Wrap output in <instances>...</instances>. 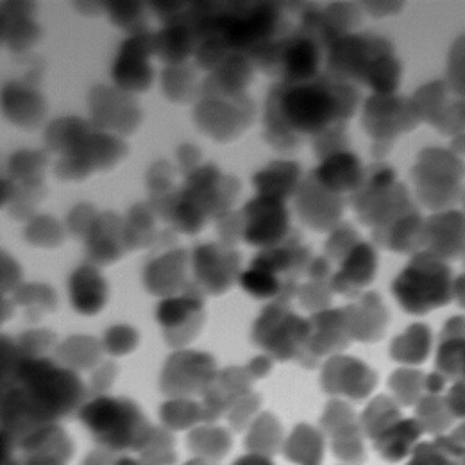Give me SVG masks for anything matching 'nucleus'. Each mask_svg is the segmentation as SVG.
<instances>
[{"label":"nucleus","mask_w":465,"mask_h":465,"mask_svg":"<svg viewBox=\"0 0 465 465\" xmlns=\"http://www.w3.org/2000/svg\"><path fill=\"white\" fill-rule=\"evenodd\" d=\"M287 108L295 122L313 125L328 118L330 101L317 90H297L289 99Z\"/></svg>","instance_id":"1"}]
</instances>
